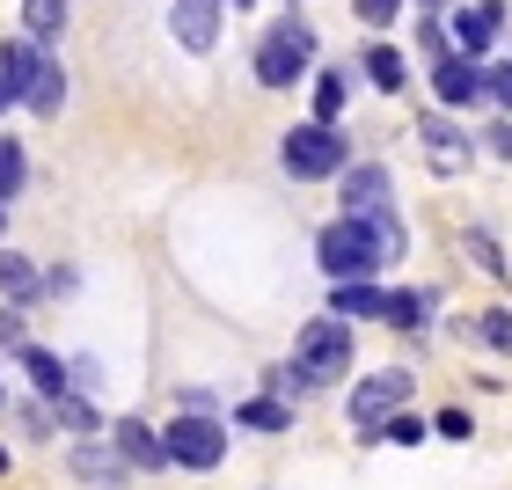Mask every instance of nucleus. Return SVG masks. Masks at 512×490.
Listing matches in <instances>:
<instances>
[{"instance_id":"obj_1","label":"nucleus","mask_w":512,"mask_h":490,"mask_svg":"<svg viewBox=\"0 0 512 490\" xmlns=\"http://www.w3.org/2000/svg\"><path fill=\"white\" fill-rule=\"evenodd\" d=\"M315 256H322V271H330L337 286H352V278H366V271H381V264H388V256H381V235H374V220H337V227H322Z\"/></svg>"},{"instance_id":"obj_2","label":"nucleus","mask_w":512,"mask_h":490,"mask_svg":"<svg viewBox=\"0 0 512 490\" xmlns=\"http://www.w3.org/2000/svg\"><path fill=\"white\" fill-rule=\"evenodd\" d=\"M278 161H286V176L315 183V176H344L352 169V147H344L337 125H293L286 147H278Z\"/></svg>"},{"instance_id":"obj_3","label":"nucleus","mask_w":512,"mask_h":490,"mask_svg":"<svg viewBox=\"0 0 512 490\" xmlns=\"http://www.w3.org/2000/svg\"><path fill=\"white\" fill-rule=\"evenodd\" d=\"M293 366L308 373L315 388L337 381V373H352V322L344 315H315L308 330H300V344H293Z\"/></svg>"},{"instance_id":"obj_4","label":"nucleus","mask_w":512,"mask_h":490,"mask_svg":"<svg viewBox=\"0 0 512 490\" xmlns=\"http://www.w3.org/2000/svg\"><path fill=\"white\" fill-rule=\"evenodd\" d=\"M308 59H315V30L286 15L264 44H256V81H264V88H293L300 74H308Z\"/></svg>"},{"instance_id":"obj_5","label":"nucleus","mask_w":512,"mask_h":490,"mask_svg":"<svg viewBox=\"0 0 512 490\" xmlns=\"http://www.w3.org/2000/svg\"><path fill=\"white\" fill-rule=\"evenodd\" d=\"M403 410H410V373H403V366L366 373V381L352 388V425H359L366 439H381V432H388Z\"/></svg>"},{"instance_id":"obj_6","label":"nucleus","mask_w":512,"mask_h":490,"mask_svg":"<svg viewBox=\"0 0 512 490\" xmlns=\"http://www.w3.org/2000/svg\"><path fill=\"white\" fill-rule=\"evenodd\" d=\"M161 439H169V461H176V469H198V476H205V469H220V461H227V432H220L205 410H183Z\"/></svg>"},{"instance_id":"obj_7","label":"nucleus","mask_w":512,"mask_h":490,"mask_svg":"<svg viewBox=\"0 0 512 490\" xmlns=\"http://www.w3.org/2000/svg\"><path fill=\"white\" fill-rule=\"evenodd\" d=\"M417 139H425V161H432V176H461L469 169V132H454V118H417Z\"/></svg>"},{"instance_id":"obj_8","label":"nucleus","mask_w":512,"mask_h":490,"mask_svg":"<svg viewBox=\"0 0 512 490\" xmlns=\"http://www.w3.org/2000/svg\"><path fill=\"white\" fill-rule=\"evenodd\" d=\"M381 213H395L388 205V169H374V161L344 169V220H381Z\"/></svg>"},{"instance_id":"obj_9","label":"nucleus","mask_w":512,"mask_h":490,"mask_svg":"<svg viewBox=\"0 0 512 490\" xmlns=\"http://www.w3.org/2000/svg\"><path fill=\"white\" fill-rule=\"evenodd\" d=\"M220 8L227 0H176L169 8V30L183 52H213V37H220Z\"/></svg>"},{"instance_id":"obj_10","label":"nucleus","mask_w":512,"mask_h":490,"mask_svg":"<svg viewBox=\"0 0 512 490\" xmlns=\"http://www.w3.org/2000/svg\"><path fill=\"white\" fill-rule=\"evenodd\" d=\"M505 30V8L498 0H476V8H454V52L461 59H476V52H491Z\"/></svg>"},{"instance_id":"obj_11","label":"nucleus","mask_w":512,"mask_h":490,"mask_svg":"<svg viewBox=\"0 0 512 490\" xmlns=\"http://www.w3.org/2000/svg\"><path fill=\"white\" fill-rule=\"evenodd\" d=\"M432 88H439V103H454V110H461V103H483V96H491V74H483L476 59H461V52H454V59H439V66H432Z\"/></svg>"},{"instance_id":"obj_12","label":"nucleus","mask_w":512,"mask_h":490,"mask_svg":"<svg viewBox=\"0 0 512 490\" xmlns=\"http://www.w3.org/2000/svg\"><path fill=\"white\" fill-rule=\"evenodd\" d=\"M110 447L125 454V469H169V439H154L139 417H118V432H110Z\"/></svg>"},{"instance_id":"obj_13","label":"nucleus","mask_w":512,"mask_h":490,"mask_svg":"<svg viewBox=\"0 0 512 490\" xmlns=\"http://www.w3.org/2000/svg\"><path fill=\"white\" fill-rule=\"evenodd\" d=\"M0 293H8V308H30V300L44 293V278L30 256H15V249H0Z\"/></svg>"},{"instance_id":"obj_14","label":"nucleus","mask_w":512,"mask_h":490,"mask_svg":"<svg viewBox=\"0 0 512 490\" xmlns=\"http://www.w3.org/2000/svg\"><path fill=\"white\" fill-rule=\"evenodd\" d=\"M0 74H8V81H15V96H30V81L44 74V59H37V44H30V37H8V44H0Z\"/></svg>"},{"instance_id":"obj_15","label":"nucleus","mask_w":512,"mask_h":490,"mask_svg":"<svg viewBox=\"0 0 512 490\" xmlns=\"http://www.w3.org/2000/svg\"><path fill=\"white\" fill-rule=\"evenodd\" d=\"M22 30H30V44H59V30H66V0H22Z\"/></svg>"},{"instance_id":"obj_16","label":"nucleus","mask_w":512,"mask_h":490,"mask_svg":"<svg viewBox=\"0 0 512 490\" xmlns=\"http://www.w3.org/2000/svg\"><path fill=\"white\" fill-rule=\"evenodd\" d=\"M22 373L37 381V395H44V403H59V395H66V381H74V373H66V366H59L52 352H37V344L22 352Z\"/></svg>"},{"instance_id":"obj_17","label":"nucleus","mask_w":512,"mask_h":490,"mask_svg":"<svg viewBox=\"0 0 512 490\" xmlns=\"http://www.w3.org/2000/svg\"><path fill=\"white\" fill-rule=\"evenodd\" d=\"M366 81H374V88H388V96H395V88L410 81L403 52H395V44H366Z\"/></svg>"},{"instance_id":"obj_18","label":"nucleus","mask_w":512,"mask_h":490,"mask_svg":"<svg viewBox=\"0 0 512 490\" xmlns=\"http://www.w3.org/2000/svg\"><path fill=\"white\" fill-rule=\"evenodd\" d=\"M37 110V118H59V103H66V74H59V59H44V74L30 81V96H22Z\"/></svg>"},{"instance_id":"obj_19","label":"nucleus","mask_w":512,"mask_h":490,"mask_svg":"<svg viewBox=\"0 0 512 490\" xmlns=\"http://www.w3.org/2000/svg\"><path fill=\"white\" fill-rule=\"evenodd\" d=\"M381 308H388V293H374L366 278H352V286L330 293V315H344V322H352V315H381Z\"/></svg>"},{"instance_id":"obj_20","label":"nucleus","mask_w":512,"mask_h":490,"mask_svg":"<svg viewBox=\"0 0 512 490\" xmlns=\"http://www.w3.org/2000/svg\"><path fill=\"white\" fill-rule=\"evenodd\" d=\"M344 96H352V74H322L315 81V125H337L344 118Z\"/></svg>"},{"instance_id":"obj_21","label":"nucleus","mask_w":512,"mask_h":490,"mask_svg":"<svg viewBox=\"0 0 512 490\" xmlns=\"http://www.w3.org/2000/svg\"><path fill=\"white\" fill-rule=\"evenodd\" d=\"M235 417H242L249 432H286V425H293V410L278 403V395H256V403H242Z\"/></svg>"},{"instance_id":"obj_22","label":"nucleus","mask_w":512,"mask_h":490,"mask_svg":"<svg viewBox=\"0 0 512 490\" xmlns=\"http://www.w3.org/2000/svg\"><path fill=\"white\" fill-rule=\"evenodd\" d=\"M118 461H125L118 447H81L74 454V476L81 483H118Z\"/></svg>"},{"instance_id":"obj_23","label":"nucleus","mask_w":512,"mask_h":490,"mask_svg":"<svg viewBox=\"0 0 512 490\" xmlns=\"http://www.w3.org/2000/svg\"><path fill=\"white\" fill-rule=\"evenodd\" d=\"M425 308H432L425 293H388V308H381V322H395V330H417V322H425Z\"/></svg>"},{"instance_id":"obj_24","label":"nucleus","mask_w":512,"mask_h":490,"mask_svg":"<svg viewBox=\"0 0 512 490\" xmlns=\"http://www.w3.org/2000/svg\"><path fill=\"white\" fill-rule=\"evenodd\" d=\"M461 249H469V256H476V264L491 271V278H505V256H498V242L483 235V227H469V235H461Z\"/></svg>"},{"instance_id":"obj_25","label":"nucleus","mask_w":512,"mask_h":490,"mask_svg":"<svg viewBox=\"0 0 512 490\" xmlns=\"http://www.w3.org/2000/svg\"><path fill=\"white\" fill-rule=\"evenodd\" d=\"M22 191V147H15V139H0V205H8Z\"/></svg>"},{"instance_id":"obj_26","label":"nucleus","mask_w":512,"mask_h":490,"mask_svg":"<svg viewBox=\"0 0 512 490\" xmlns=\"http://www.w3.org/2000/svg\"><path fill=\"white\" fill-rule=\"evenodd\" d=\"M476 337L491 344V352H512V315H505V308H491V315L476 322Z\"/></svg>"},{"instance_id":"obj_27","label":"nucleus","mask_w":512,"mask_h":490,"mask_svg":"<svg viewBox=\"0 0 512 490\" xmlns=\"http://www.w3.org/2000/svg\"><path fill=\"white\" fill-rule=\"evenodd\" d=\"M52 410H59V425H74V432H96V410H88L81 395H59Z\"/></svg>"},{"instance_id":"obj_28","label":"nucleus","mask_w":512,"mask_h":490,"mask_svg":"<svg viewBox=\"0 0 512 490\" xmlns=\"http://www.w3.org/2000/svg\"><path fill=\"white\" fill-rule=\"evenodd\" d=\"M271 388H278V395H308L315 381H308V373H300V366H278V373H271Z\"/></svg>"},{"instance_id":"obj_29","label":"nucleus","mask_w":512,"mask_h":490,"mask_svg":"<svg viewBox=\"0 0 512 490\" xmlns=\"http://www.w3.org/2000/svg\"><path fill=\"white\" fill-rule=\"evenodd\" d=\"M439 439H469L476 425H469V410H439V425H432Z\"/></svg>"},{"instance_id":"obj_30","label":"nucleus","mask_w":512,"mask_h":490,"mask_svg":"<svg viewBox=\"0 0 512 490\" xmlns=\"http://www.w3.org/2000/svg\"><path fill=\"white\" fill-rule=\"evenodd\" d=\"M381 439H395V447H417V439H425V425H417V417L403 410V417H395V425H388Z\"/></svg>"},{"instance_id":"obj_31","label":"nucleus","mask_w":512,"mask_h":490,"mask_svg":"<svg viewBox=\"0 0 512 490\" xmlns=\"http://www.w3.org/2000/svg\"><path fill=\"white\" fill-rule=\"evenodd\" d=\"M417 44L432 52V66H439V59H454V44H447V30H439V22H425V30H417Z\"/></svg>"},{"instance_id":"obj_32","label":"nucleus","mask_w":512,"mask_h":490,"mask_svg":"<svg viewBox=\"0 0 512 490\" xmlns=\"http://www.w3.org/2000/svg\"><path fill=\"white\" fill-rule=\"evenodd\" d=\"M0 344H8V352H30V344H22V315H15V308L0 315Z\"/></svg>"},{"instance_id":"obj_33","label":"nucleus","mask_w":512,"mask_h":490,"mask_svg":"<svg viewBox=\"0 0 512 490\" xmlns=\"http://www.w3.org/2000/svg\"><path fill=\"white\" fill-rule=\"evenodd\" d=\"M395 8L403 0H359V22H395Z\"/></svg>"},{"instance_id":"obj_34","label":"nucleus","mask_w":512,"mask_h":490,"mask_svg":"<svg viewBox=\"0 0 512 490\" xmlns=\"http://www.w3.org/2000/svg\"><path fill=\"white\" fill-rule=\"evenodd\" d=\"M483 147H491V154H512V125H491V132H483Z\"/></svg>"},{"instance_id":"obj_35","label":"nucleus","mask_w":512,"mask_h":490,"mask_svg":"<svg viewBox=\"0 0 512 490\" xmlns=\"http://www.w3.org/2000/svg\"><path fill=\"white\" fill-rule=\"evenodd\" d=\"M491 96H498V103L512 110V66H498V74H491Z\"/></svg>"},{"instance_id":"obj_36","label":"nucleus","mask_w":512,"mask_h":490,"mask_svg":"<svg viewBox=\"0 0 512 490\" xmlns=\"http://www.w3.org/2000/svg\"><path fill=\"white\" fill-rule=\"evenodd\" d=\"M8 103H22V96H15V81H8V74H0V110H8Z\"/></svg>"},{"instance_id":"obj_37","label":"nucleus","mask_w":512,"mask_h":490,"mask_svg":"<svg viewBox=\"0 0 512 490\" xmlns=\"http://www.w3.org/2000/svg\"><path fill=\"white\" fill-rule=\"evenodd\" d=\"M425 8H454V0H425Z\"/></svg>"},{"instance_id":"obj_38","label":"nucleus","mask_w":512,"mask_h":490,"mask_svg":"<svg viewBox=\"0 0 512 490\" xmlns=\"http://www.w3.org/2000/svg\"><path fill=\"white\" fill-rule=\"evenodd\" d=\"M0 476H8V454H0Z\"/></svg>"},{"instance_id":"obj_39","label":"nucleus","mask_w":512,"mask_h":490,"mask_svg":"<svg viewBox=\"0 0 512 490\" xmlns=\"http://www.w3.org/2000/svg\"><path fill=\"white\" fill-rule=\"evenodd\" d=\"M0 410H8V395H0Z\"/></svg>"},{"instance_id":"obj_40","label":"nucleus","mask_w":512,"mask_h":490,"mask_svg":"<svg viewBox=\"0 0 512 490\" xmlns=\"http://www.w3.org/2000/svg\"><path fill=\"white\" fill-rule=\"evenodd\" d=\"M235 8H249V0H235Z\"/></svg>"},{"instance_id":"obj_41","label":"nucleus","mask_w":512,"mask_h":490,"mask_svg":"<svg viewBox=\"0 0 512 490\" xmlns=\"http://www.w3.org/2000/svg\"><path fill=\"white\" fill-rule=\"evenodd\" d=\"M0 213H8V205H0Z\"/></svg>"}]
</instances>
